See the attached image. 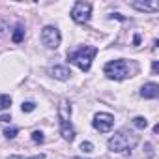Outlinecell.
<instances>
[{
	"label": "cell",
	"mask_w": 159,
	"mask_h": 159,
	"mask_svg": "<svg viewBox=\"0 0 159 159\" xmlns=\"http://www.w3.org/2000/svg\"><path fill=\"white\" fill-rule=\"evenodd\" d=\"M137 142H139V137H137L133 131H129V129H120V131H116V133L109 139L107 146H109L111 152L124 153V152L133 150V148L137 146Z\"/></svg>",
	"instance_id": "obj_1"
},
{
	"label": "cell",
	"mask_w": 159,
	"mask_h": 159,
	"mask_svg": "<svg viewBox=\"0 0 159 159\" xmlns=\"http://www.w3.org/2000/svg\"><path fill=\"white\" fill-rule=\"evenodd\" d=\"M96 54H98V49H96V47L84 45V47H79L77 51L69 52V54H67V60H69L71 64H75L79 69L88 71V69L92 67V60L96 58Z\"/></svg>",
	"instance_id": "obj_2"
},
{
	"label": "cell",
	"mask_w": 159,
	"mask_h": 159,
	"mask_svg": "<svg viewBox=\"0 0 159 159\" xmlns=\"http://www.w3.org/2000/svg\"><path fill=\"white\" fill-rule=\"evenodd\" d=\"M103 73L109 79H114V81H122V79L131 77V67L125 60H111L109 64H105Z\"/></svg>",
	"instance_id": "obj_3"
},
{
	"label": "cell",
	"mask_w": 159,
	"mask_h": 159,
	"mask_svg": "<svg viewBox=\"0 0 159 159\" xmlns=\"http://www.w3.org/2000/svg\"><path fill=\"white\" fill-rule=\"evenodd\" d=\"M92 17V4L90 2H75V6L71 8V19L79 25L88 23Z\"/></svg>",
	"instance_id": "obj_4"
},
{
	"label": "cell",
	"mask_w": 159,
	"mask_h": 159,
	"mask_svg": "<svg viewBox=\"0 0 159 159\" xmlns=\"http://www.w3.org/2000/svg\"><path fill=\"white\" fill-rule=\"evenodd\" d=\"M62 41V36H60V30L56 26H51L47 25L43 30H41V43L47 47V49H58Z\"/></svg>",
	"instance_id": "obj_5"
},
{
	"label": "cell",
	"mask_w": 159,
	"mask_h": 159,
	"mask_svg": "<svg viewBox=\"0 0 159 159\" xmlns=\"http://www.w3.org/2000/svg\"><path fill=\"white\" fill-rule=\"evenodd\" d=\"M92 125L99 133H109L112 129V125H114V116L109 114V112H98L94 116V120H92Z\"/></svg>",
	"instance_id": "obj_6"
},
{
	"label": "cell",
	"mask_w": 159,
	"mask_h": 159,
	"mask_svg": "<svg viewBox=\"0 0 159 159\" xmlns=\"http://www.w3.org/2000/svg\"><path fill=\"white\" fill-rule=\"evenodd\" d=\"M49 73H51V77L56 79V81H67V79L71 77V71L66 66H54V67L49 69Z\"/></svg>",
	"instance_id": "obj_7"
},
{
	"label": "cell",
	"mask_w": 159,
	"mask_h": 159,
	"mask_svg": "<svg viewBox=\"0 0 159 159\" xmlns=\"http://www.w3.org/2000/svg\"><path fill=\"white\" fill-rule=\"evenodd\" d=\"M140 96H142L144 99H155V98L159 96V86H157L155 83H148V84H144V86L140 88Z\"/></svg>",
	"instance_id": "obj_8"
},
{
	"label": "cell",
	"mask_w": 159,
	"mask_h": 159,
	"mask_svg": "<svg viewBox=\"0 0 159 159\" xmlns=\"http://www.w3.org/2000/svg\"><path fill=\"white\" fill-rule=\"evenodd\" d=\"M131 6L139 11H148V13H155L159 10L157 2H131Z\"/></svg>",
	"instance_id": "obj_9"
},
{
	"label": "cell",
	"mask_w": 159,
	"mask_h": 159,
	"mask_svg": "<svg viewBox=\"0 0 159 159\" xmlns=\"http://www.w3.org/2000/svg\"><path fill=\"white\" fill-rule=\"evenodd\" d=\"M69 116H71V103L62 99L60 107H58V118H60V122H69Z\"/></svg>",
	"instance_id": "obj_10"
},
{
	"label": "cell",
	"mask_w": 159,
	"mask_h": 159,
	"mask_svg": "<svg viewBox=\"0 0 159 159\" xmlns=\"http://www.w3.org/2000/svg\"><path fill=\"white\" fill-rule=\"evenodd\" d=\"M60 135H62L67 142H71V140L75 139V129H73V125H71L69 122H60Z\"/></svg>",
	"instance_id": "obj_11"
},
{
	"label": "cell",
	"mask_w": 159,
	"mask_h": 159,
	"mask_svg": "<svg viewBox=\"0 0 159 159\" xmlns=\"http://www.w3.org/2000/svg\"><path fill=\"white\" fill-rule=\"evenodd\" d=\"M11 39H13V43H21V41L25 39V26H23V25H17V26L13 28Z\"/></svg>",
	"instance_id": "obj_12"
},
{
	"label": "cell",
	"mask_w": 159,
	"mask_h": 159,
	"mask_svg": "<svg viewBox=\"0 0 159 159\" xmlns=\"http://www.w3.org/2000/svg\"><path fill=\"white\" fill-rule=\"evenodd\" d=\"M133 125H135L137 129H146V127H148V120H146L144 116H135V118H133Z\"/></svg>",
	"instance_id": "obj_13"
},
{
	"label": "cell",
	"mask_w": 159,
	"mask_h": 159,
	"mask_svg": "<svg viewBox=\"0 0 159 159\" xmlns=\"http://www.w3.org/2000/svg\"><path fill=\"white\" fill-rule=\"evenodd\" d=\"M10 107H11V98L6 96V94H2V96H0V111H6Z\"/></svg>",
	"instance_id": "obj_14"
},
{
	"label": "cell",
	"mask_w": 159,
	"mask_h": 159,
	"mask_svg": "<svg viewBox=\"0 0 159 159\" xmlns=\"http://www.w3.org/2000/svg\"><path fill=\"white\" fill-rule=\"evenodd\" d=\"M21 109H23V112H32V111L36 109V103H34V101H23Z\"/></svg>",
	"instance_id": "obj_15"
},
{
	"label": "cell",
	"mask_w": 159,
	"mask_h": 159,
	"mask_svg": "<svg viewBox=\"0 0 159 159\" xmlns=\"http://www.w3.org/2000/svg\"><path fill=\"white\" fill-rule=\"evenodd\" d=\"M32 140H34V142H38V144H41V142L45 140V137H43V133H41V131H34V133H32Z\"/></svg>",
	"instance_id": "obj_16"
},
{
	"label": "cell",
	"mask_w": 159,
	"mask_h": 159,
	"mask_svg": "<svg viewBox=\"0 0 159 159\" xmlns=\"http://www.w3.org/2000/svg\"><path fill=\"white\" fill-rule=\"evenodd\" d=\"M17 133H19V131H17V127H11V129H6V131H4L6 139H15V137H17Z\"/></svg>",
	"instance_id": "obj_17"
},
{
	"label": "cell",
	"mask_w": 159,
	"mask_h": 159,
	"mask_svg": "<svg viewBox=\"0 0 159 159\" xmlns=\"http://www.w3.org/2000/svg\"><path fill=\"white\" fill-rule=\"evenodd\" d=\"M81 150H83V152H86V153H90V152H94V144L86 140V142H83V144H81Z\"/></svg>",
	"instance_id": "obj_18"
},
{
	"label": "cell",
	"mask_w": 159,
	"mask_h": 159,
	"mask_svg": "<svg viewBox=\"0 0 159 159\" xmlns=\"http://www.w3.org/2000/svg\"><path fill=\"white\" fill-rule=\"evenodd\" d=\"M11 159H45V155H43V153H38V155H34V157H17V155H13Z\"/></svg>",
	"instance_id": "obj_19"
},
{
	"label": "cell",
	"mask_w": 159,
	"mask_h": 159,
	"mask_svg": "<svg viewBox=\"0 0 159 159\" xmlns=\"http://www.w3.org/2000/svg\"><path fill=\"white\" fill-rule=\"evenodd\" d=\"M6 30H8V25H6L2 19H0V36H4V34H6Z\"/></svg>",
	"instance_id": "obj_20"
},
{
	"label": "cell",
	"mask_w": 159,
	"mask_h": 159,
	"mask_svg": "<svg viewBox=\"0 0 159 159\" xmlns=\"http://www.w3.org/2000/svg\"><path fill=\"white\" fill-rule=\"evenodd\" d=\"M157 69H159V64H157V62H153V66H152V71H153V73H157Z\"/></svg>",
	"instance_id": "obj_21"
},
{
	"label": "cell",
	"mask_w": 159,
	"mask_h": 159,
	"mask_svg": "<svg viewBox=\"0 0 159 159\" xmlns=\"http://www.w3.org/2000/svg\"><path fill=\"white\" fill-rule=\"evenodd\" d=\"M10 120H11L10 116H0V122H10Z\"/></svg>",
	"instance_id": "obj_22"
},
{
	"label": "cell",
	"mask_w": 159,
	"mask_h": 159,
	"mask_svg": "<svg viewBox=\"0 0 159 159\" xmlns=\"http://www.w3.org/2000/svg\"><path fill=\"white\" fill-rule=\"evenodd\" d=\"M71 159H88V157H71Z\"/></svg>",
	"instance_id": "obj_23"
}]
</instances>
